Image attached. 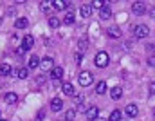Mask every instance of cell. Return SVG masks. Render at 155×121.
Instances as JSON below:
<instances>
[{
	"label": "cell",
	"mask_w": 155,
	"mask_h": 121,
	"mask_svg": "<svg viewBox=\"0 0 155 121\" xmlns=\"http://www.w3.org/2000/svg\"><path fill=\"white\" fill-rule=\"evenodd\" d=\"M78 80H79V85H81V87H88V85H92V81H94V74L88 72V71H83V72L78 76Z\"/></svg>",
	"instance_id": "obj_3"
},
{
	"label": "cell",
	"mask_w": 155,
	"mask_h": 121,
	"mask_svg": "<svg viewBox=\"0 0 155 121\" xmlns=\"http://www.w3.org/2000/svg\"><path fill=\"white\" fill-rule=\"evenodd\" d=\"M51 78H52V80H61V78H63V69H61V67H54V69L51 71Z\"/></svg>",
	"instance_id": "obj_13"
},
{
	"label": "cell",
	"mask_w": 155,
	"mask_h": 121,
	"mask_svg": "<svg viewBox=\"0 0 155 121\" xmlns=\"http://www.w3.org/2000/svg\"><path fill=\"white\" fill-rule=\"evenodd\" d=\"M107 35H108L110 38H119V36H121V29H119L117 25H112V27L107 29Z\"/></svg>",
	"instance_id": "obj_12"
},
{
	"label": "cell",
	"mask_w": 155,
	"mask_h": 121,
	"mask_svg": "<svg viewBox=\"0 0 155 121\" xmlns=\"http://www.w3.org/2000/svg\"><path fill=\"white\" fill-rule=\"evenodd\" d=\"M52 5H54L56 9H67V7H71V4H69V2H63V0H54Z\"/></svg>",
	"instance_id": "obj_18"
},
{
	"label": "cell",
	"mask_w": 155,
	"mask_h": 121,
	"mask_svg": "<svg viewBox=\"0 0 155 121\" xmlns=\"http://www.w3.org/2000/svg\"><path fill=\"white\" fill-rule=\"evenodd\" d=\"M61 90H63V94H67V96H72V94H74V87H72V83H69V81H63V83H61Z\"/></svg>",
	"instance_id": "obj_11"
},
{
	"label": "cell",
	"mask_w": 155,
	"mask_h": 121,
	"mask_svg": "<svg viewBox=\"0 0 155 121\" xmlns=\"http://www.w3.org/2000/svg\"><path fill=\"white\" fill-rule=\"evenodd\" d=\"M79 13H81L83 18H88V16L92 15V5H90V4H83L81 9H79Z\"/></svg>",
	"instance_id": "obj_10"
},
{
	"label": "cell",
	"mask_w": 155,
	"mask_h": 121,
	"mask_svg": "<svg viewBox=\"0 0 155 121\" xmlns=\"http://www.w3.org/2000/svg\"><path fill=\"white\" fill-rule=\"evenodd\" d=\"M27 67H31V69H36V67H40V60L35 56V54L29 58V62H27Z\"/></svg>",
	"instance_id": "obj_21"
},
{
	"label": "cell",
	"mask_w": 155,
	"mask_h": 121,
	"mask_svg": "<svg viewBox=\"0 0 155 121\" xmlns=\"http://www.w3.org/2000/svg\"><path fill=\"white\" fill-rule=\"evenodd\" d=\"M24 52H25V49H24V47H18V54H20V56H22V54H24Z\"/></svg>",
	"instance_id": "obj_31"
},
{
	"label": "cell",
	"mask_w": 155,
	"mask_h": 121,
	"mask_svg": "<svg viewBox=\"0 0 155 121\" xmlns=\"http://www.w3.org/2000/svg\"><path fill=\"white\" fill-rule=\"evenodd\" d=\"M99 16H101V20H108V18L112 16V11H110V7H108L107 4L99 9Z\"/></svg>",
	"instance_id": "obj_8"
},
{
	"label": "cell",
	"mask_w": 155,
	"mask_h": 121,
	"mask_svg": "<svg viewBox=\"0 0 155 121\" xmlns=\"http://www.w3.org/2000/svg\"><path fill=\"white\" fill-rule=\"evenodd\" d=\"M121 119H123L121 110H114V112L110 114V118H108V121H121Z\"/></svg>",
	"instance_id": "obj_24"
},
{
	"label": "cell",
	"mask_w": 155,
	"mask_h": 121,
	"mask_svg": "<svg viewBox=\"0 0 155 121\" xmlns=\"http://www.w3.org/2000/svg\"><path fill=\"white\" fill-rule=\"evenodd\" d=\"M11 74V65L9 63H2L0 65V76H9Z\"/></svg>",
	"instance_id": "obj_19"
},
{
	"label": "cell",
	"mask_w": 155,
	"mask_h": 121,
	"mask_svg": "<svg viewBox=\"0 0 155 121\" xmlns=\"http://www.w3.org/2000/svg\"><path fill=\"white\" fill-rule=\"evenodd\" d=\"M78 45H79V51H85V49H87V45H88V42H87V38H81Z\"/></svg>",
	"instance_id": "obj_27"
},
{
	"label": "cell",
	"mask_w": 155,
	"mask_h": 121,
	"mask_svg": "<svg viewBox=\"0 0 155 121\" xmlns=\"http://www.w3.org/2000/svg\"><path fill=\"white\" fill-rule=\"evenodd\" d=\"M76 62H78V63L81 62V52H78V54H76Z\"/></svg>",
	"instance_id": "obj_32"
},
{
	"label": "cell",
	"mask_w": 155,
	"mask_h": 121,
	"mask_svg": "<svg viewBox=\"0 0 155 121\" xmlns=\"http://www.w3.org/2000/svg\"><path fill=\"white\" fill-rule=\"evenodd\" d=\"M35 45V38L33 36H24V43H22V47L27 51V49H31Z\"/></svg>",
	"instance_id": "obj_17"
},
{
	"label": "cell",
	"mask_w": 155,
	"mask_h": 121,
	"mask_svg": "<svg viewBox=\"0 0 155 121\" xmlns=\"http://www.w3.org/2000/svg\"><path fill=\"white\" fill-rule=\"evenodd\" d=\"M4 99H5V103H9V105H15V103L18 101V96H16L15 92H7V94L4 96Z\"/></svg>",
	"instance_id": "obj_14"
},
{
	"label": "cell",
	"mask_w": 155,
	"mask_h": 121,
	"mask_svg": "<svg viewBox=\"0 0 155 121\" xmlns=\"http://www.w3.org/2000/svg\"><path fill=\"white\" fill-rule=\"evenodd\" d=\"M51 109H52L54 112H60V110L63 109V101H61L60 98H52V101H51Z\"/></svg>",
	"instance_id": "obj_9"
},
{
	"label": "cell",
	"mask_w": 155,
	"mask_h": 121,
	"mask_svg": "<svg viewBox=\"0 0 155 121\" xmlns=\"http://www.w3.org/2000/svg\"><path fill=\"white\" fill-rule=\"evenodd\" d=\"M51 5H52V2H41V11H43V13H49Z\"/></svg>",
	"instance_id": "obj_26"
},
{
	"label": "cell",
	"mask_w": 155,
	"mask_h": 121,
	"mask_svg": "<svg viewBox=\"0 0 155 121\" xmlns=\"http://www.w3.org/2000/svg\"><path fill=\"white\" fill-rule=\"evenodd\" d=\"M150 35V29H148V25H144V24H139V25H135V29H134V36L137 38V40H143V38H146Z\"/></svg>",
	"instance_id": "obj_2"
},
{
	"label": "cell",
	"mask_w": 155,
	"mask_h": 121,
	"mask_svg": "<svg viewBox=\"0 0 155 121\" xmlns=\"http://www.w3.org/2000/svg\"><path fill=\"white\" fill-rule=\"evenodd\" d=\"M87 119L88 121H94V119H97V116H99V107H96V105H90L88 109H87Z\"/></svg>",
	"instance_id": "obj_5"
},
{
	"label": "cell",
	"mask_w": 155,
	"mask_h": 121,
	"mask_svg": "<svg viewBox=\"0 0 155 121\" xmlns=\"http://www.w3.org/2000/svg\"><path fill=\"white\" fill-rule=\"evenodd\" d=\"M76 22V18H74V13H67L65 15V18H63V24H67V25H72Z\"/></svg>",
	"instance_id": "obj_22"
},
{
	"label": "cell",
	"mask_w": 155,
	"mask_h": 121,
	"mask_svg": "<svg viewBox=\"0 0 155 121\" xmlns=\"http://www.w3.org/2000/svg\"><path fill=\"white\" fill-rule=\"evenodd\" d=\"M148 90H150V94H152V96H155V81H152V83L148 85Z\"/></svg>",
	"instance_id": "obj_30"
},
{
	"label": "cell",
	"mask_w": 155,
	"mask_h": 121,
	"mask_svg": "<svg viewBox=\"0 0 155 121\" xmlns=\"http://www.w3.org/2000/svg\"><path fill=\"white\" fill-rule=\"evenodd\" d=\"M121 121H126V119H121Z\"/></svg>",
	"instance_id": "obj_36"
},
{
	"label": "cell",
	"mask_w": 155,
	"mask_h": 121,
	"mask_svg": "<svg viewBox=\"0 0 155 121\" xmlns=\"http://www.w3.org/2000/svg\"><path fill=\"white\" fill-rule=\"evenodd\" d=\"M0 121H5V119H0Z\"/></svg>",
	"instance_id": "obj_35"
},
{
	"label": "cell",
	"mask_w": 155,
	"mask_h": 121,
	"mask_svg": "<svg viewBox=\"0 0 155 121\" xmlns=\"http://www.w3.org/2000/svg\"><path fill=\"white\" fill-rule=\"evenodd\" d=\"M105 92H107V83L105 81H99L96 85V94H105Z\"/></svg>",
	"instance_id": "obj_23"
},
{
	"label": "cell",
	"mask_w": 155,
	"mask_h": 121,
	"mask_svg": "<svg viewBox=\"0 0 155 121\" xmlns=\"http://www.w3.org/2000/svg\"><path fill=\"white\" fill-rule=\"evenodd\" d=\"M110 96H112V99H119V98L123 96V89H121V87H114V89L110 90Z\"/></svg>",
	"instance_id": "obj_20"
},
{
	"label": "cell",
	"mask_w": 155,
	"mask_h": 121,
	"mask_svg": "<svg viewBox=\"0 0 155 121\" xmlns=\"http://www.w3.org/2000/svg\"><path fill=\"white\" fill-rule=\"evenodd\" d=\"M27 24H29V20H27L25 16H22V18H18V20L15 22V27H16V29H25Z\"/></svg>",
	"instance_id": "obj_15"
},
{
	"label": "cell",
	"mask_w": 155,
	"mask_h": 121,
	"mask_svg": "<svg viewBox=\"0 0 155 121\" xmlns=\"http://www.w3.org/2000/svg\"><path fill=\"white\" fill-rule=\"evenodd\" d=\"M108 62H110V58H108V54H107L105 51H99V52L96 54V58H94V63H96V67H99V69H105V67L108 65Z\"/></svg>",
	"instance_id": "obj_1"
},
{
	"label": "cell",
	"mask_w": 155,
	"mask_h": 121,
	"mask_svg": "<svg viewBox=\"0 0 155 121\" xmlns=\"http://www.w3.org/2000/svg\"><path fill=\"white\" fill-rule=\"evenodd\" d=\"M40 67H41L43 71H52V69H54V62H52V58H51V56L43 58V60L40 62Z\"/></svg>",
	"instance_id": "obj_6"
},
{
	"label": "cell",
	"mask_w": 155,
	"mask_h": 121,
	"mask_svg": "<svg viewBox=\"0 0 155 121\" xmlns=\"http://www.w3.org/2000/svg\"><path fill=\"white\" fill-rule=\"evenodd\" d=\"M124 114L128 116V118H135L137 114H139V109H137V105H134V103H130L126 109H124Z\"/></svg>",
	"instance_id": "obj_7"
},
{
	"label": "cell",
	"mask_w": 155,
	"mask_h": 121,
	"mask_svg": "<svg viewBox=\"0 0 155 121\" xmlns=\"http://www.w3.org/2000/svg\"><path fill=\"white\" fill-rule=\"evenodd\" d=\"M90 5H92V7H99V9H101V7H103L105 4H103V2H99V0H94V2L90 4Z\"/></svg>",
	"instance_id": "obj_29"
},
{
	"label": "cell",
	"mask_w": 155,
	"mask_h": 121,
	"mask_svg": "<svg viewBox=\"0 0 155 121\" xmlns=\"http://www.w3.org/2000/svg\"><path fill=\"white\" fill-rule=\"evenodd\" d=\"M153 118H155V112H153Z\"/></svg>",
	"instance_id": "obj_34"
},
{
	"label": "cell",
	"mask_w": 155,
	"mask_h": 121,
	"mask_svg": "<svg viewBox=\"0 0 155 121\" xmlns=\"http://www.w3.org/2000/svg\"><path fill=\"white\" fill-rule=\"evenodd\" d=\"M49 27H52V29L60 27V20H58L56 16H51V18H49Z\"/></svg>",
	"instance_id": "obj_25"
},
{
	"label": "cell",
	"mask_w": 155,
	"mask_h": 121,
	"mask_svg": "<svg viewBox=\"0 0 155 121\" xmlns=\"http://www.w3.org/2000/svg\"><path fill=\"white\" fill-rule=\"evenodd\" d=\"M76 114H78V110H74V109L69 110V112H67V121H72L74 118H76Z\"/></svg>",
	"instance_id": "obj_28"
},
{
	"label": "cell",
	"mask_w": 155,
	"mask_h": 121,
	"mask_svg": "<svg viewBox=\"0 0 155 121\" xmlns=\"http://www.w3.org/2000/svg\"><path fill=\"white\" fill-rule=\"evenodd\" d=\"M148 63H150V65L153 67V65H155V58H150V60H148Z\"/></svg>",
	"instance_id": "obj_33"
},
{
	"label": "cell",
	"mask_w": 155,
	"mask_h": 121,
	"mask_svg": "<svg viewBox=\"0 0 155 121\" xmlns=\"http://www.w3.org/2000/svg\"><path fill=\"white\" fill-rule=\"evenodd\" d=\"M132 13L137 15V16L144 15V13H146V4H144V2H134V4H132Z\"/></svg>",
	"instance_id": "obj_4"
},
{
	"label": "cell",
	"mask_w": 155,
	"mask_h": 121,
	"mask_svg": "<svg viewBox=\"0 0 155 121\" xmlns=\"http://www.w3.org/2000/svg\"><path fill=\"white\" fill-rule=\"evenodd\" d=\"M15 76H16V78H20V80H25V78L29 76V71H27V69H24V67H22V69H16V71H15Z\"/></svg>",
	"instance_id": "obj_16"
}]
</instances>
